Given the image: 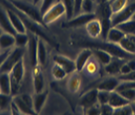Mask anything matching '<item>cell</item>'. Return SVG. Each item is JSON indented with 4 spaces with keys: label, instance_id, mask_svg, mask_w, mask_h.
<instances>
[{
    "label": "cell",
    "instance_id": "40",
    "mask_svg": "<svg viewBox=\"0 0 135 115\" xmlns=\"http://www.w3.org/2000/svg\"><path fill=\"white\" fill-rule=\"evenodd\" d=\"M54 3H55V0H42V2H41V7H40V11L42 13V15L46 12L47 10L50 8Z\"/></svg>",
    "mask_w": 135,
    "mask_h": 115
},
{
    "label": "cell",
    "instance_id": "1",
    "mask_svg": "<svg viewBox=\"0 0 135 115\" xmlns=\"http://www.w3.org/2000/svg\"><path fill=\"white\" fill-rule=\"evenodd\" d=\"M11 4L14 8L17 9L19 12L24 14L28 18H30L31 20L37 22L40 25L46 26L43 22L42 13L40 11V9L36 8L34 4H28V3L20 1V0H11Z\"/></svg>",
    "mask_w": 135,
    "mask_h": 115
},
{
    "label": "cell",
    "instance_id": "31",
    "mask_svg": "<svg viewBox=\"0 0 135 115\" xmlns=\"http://www.w3.org/2000/svg\"><path fill=\"white\" fill-rule=\"evenodd\" d=\"M68 87H69L70 91H72V92H76L78 90L80 89V77H78L76 74H74V76L69 79V82H68Z\"/></svg>",
    "mask_w": 135,
    "mask_h": 115
},
{
    "label": "cell",
    "instance_id": "25",
    "mask_svg": "<svg viewBox=\"0 0 135 115\" xmlns=\"http://www.w3.org/2000/svg\"><path fill=\"white\" fill-rule=\"evenodd\" d=\"M93 55L97 57V60L104 66L109 64L110 61L112 60V58H113V56L111 54H109L108 52L104 51V50H101V49H93Z\"/></svg>",
    "mask_w": 135,
    "mask_h": 115
},
{
    "label": "cell",
    "instance_id": "45",
    "mask_svg": "<svg viewBox=\"0 0 135 115\" xmlns=\"http://www.w3.org/2000/svg\"><path fill=\"white\" fill-rule=\"evenodd\" d=\"M131 72V68L130 67L128 66V64H127V62L126 63H124V64L121 66V68H120V74H125V73H130Z\"/></svg>",
    "mask_w": 135,
    "mask_h": 115
},
{
    "label": "cell",
    "instance_id": "20",
    "mask_svg": "<svg viewBox=\"0 0 135 115\" xmlns=\"http://www.w3.org/2000/svg\"><path fill=\"white\" fill-rule=\"evenodd\" d=\"M47 97H48V91H42L38 92L34 95L33 97V107L35 112L38 114L41 112L42 108L44 107V104L46 102Z\"/></svg>",
    "mask_w": 135,
    "mask_h": 115
},
{
    "label": "cell",
    "instance_id": "50",
    "mask_svg": "<svg viewBox=\"0 0 135 115\" xmlns=\"http://www.w3.org/2000/svg\"><path fill=\"white\" fill-rule=\"evenodd\" d=\"M1 51H2V49H1V48H0V53H1Z\"/></svg>",
    "mask_w": 135,
    "mask_h": 115
},
{
    "label": "cell",
    "instance_id": "12",
    "mask_svg": "<svg viewBox=\"0 0 135 115\" xmlns=\"http://www.w3.org/2000/svg\"><path fill=\"white\" fill-rule=\"evenodd\" d=\"M129 103H130V101H129L128 99H126L123 95H121L118 91H116V90L110 91L108 104H109L113 109H115V108H119V107H122V106H124V105L129 104Z\"/></svg>",
    "mask_w": 135,
    "mask_h": 115
},
{
    "label": "cell",
    "instance_id": "13",
    "mask_svg": "<svg viewBox=\"0 0 135 115\" xmlns=\"http://www.w3.org/2000/svg\"><path fill=\"white\" fill-rule=\"evenodd\" d=\"M93 49H90V48L84 49V51L80 52V55L78 56V58H76V67L78 72H81L85 68V66L89 63V59L93 56Z\"/></svg>",
    "mask_w": 135,
    "mask_h": 115
},
{
    "label": "cell",
    "instance_id": "6",
    "mask_svg": "<svg viewBox=\"0 0 135 115\" xmlns=\"http://www.w3.org/2000/svg\"><path fill=\"white\" fill-rule=\"evenodd\" d=\"M135 13V2H132L130 4L126 5V7L122 9L120 12L115 13L111 15V25L112 27L118 25L122 22L128 21L132 19V16Z\"/></svg>",
    "mask_w": 135,
    "mask_h": 115
},
{
    "label": "cell",
    "instance_id": "14",
    "mask_svg": "<svg viewBox=\"0 0 135 115\" xmlns=\"http://www.w3.org/2000/svg\"><path fill=\"white\" fill-rule=\"evenodd\" d=\"M0 28H2V30L4 32H7V33H10L12 35H16V30L13 28L11 22L9 20L8 14H7V11L4 10L0 6Z\"/></svg>",
    "mask_w": 135,
    "mask_h": 115
},
{
    "label": "cell",
    "instance_id": "16",
    "mask_svg": "<svg viewBox=\"0 0 135 115\" xmlns=\"http://www.w3.org/2000/svg\"><path fill=\"white\" fill-rule=\"evenodd\" d=\"M86 32H88V34L91 37V38H97V37H99L101 36V24H100V21L98 20V18H94L91 21H89L86 25Z\"/></svg>",
    "mask_w": 135,
    "mask_h": 115
},
{
    "label": "cell",
    "instance_id": "28",
    "mask_svg": "<svg viewBox=\"0 0 135 115\" xmlns=\"http://www.w3.org/2000/svg\"><path fill=\"white\" fill-rule=\"evenodd\" d=\"M119 47L121 48L122 50H124L125 52L129 53V54H135V46L133 42L130 40V38L128 37V35H125V37L121 40V42L118 44Z\"/></svg>",
    "mask_w": 135,
    "mask_h": 115
},
{
    "label": "cell",
    "instance_id": "5",
    "mask_svg": "<svg viewBox=\"0 0 135 115\" xmlns=\"http://www.w3.org/2000/svg\"><path fill=\"white\" fill-rule=\"evenodd\" d=\"M64 14H66L65 6L61 1H59L57 3H54L46 12L43 14V22L46 26L49 25L51 23L55 22L56 20H58L61 16H63Z\"/></svg>",
    "mask_w": 135,
    "mask_h": 115
},
{
    "label": "cell",
    "instance_id": "39",
    "mask_svg": "<svg viewBox=\"0 0 135 115\" xmlns=\"http://www.w3.org/2000/svg\"><path fill=\"white\" fill-rule=\"evenodd\" d=\"M126 88H135V81H120L119 85L116 88V91H120V90L126 89Z\"/></svg>",
    "mask_w": 135,
    "mask_h": 115
},
{
    "label": "cell",
    "instance_id": "9",
    "mask_svg": "<svg viewBox=\"0 0 135 115\" xmlns=\"http://www.w3.org/2000/svg\"><path fill=\"white\" fill-rule=\"evenodd\" d=\"M38 39L39 37L37 35L32 34V36L29 37V42H28V51H29L30 63H31L32 68L39 66L38 56H37V52H38Z\"/></svg>",
    "mask_w": 135,
    "mask_h": 115
},
{
    "label": "cell",
    "instance_id": "35",
    "mask_svg": "<svg viewBox=\"0 0 135 115\" xmlns=\"http://www.w3.org/2000/svg\"><path fill=\"white\" fill-rule=\"evenodd\" d=\"M94 0H84L81 5V13H94Z\"/></svg>",
    "mask_w": 135,
    "mask_h": 115
},
{
    "label": "cell",
    "instance_id": "46",
    "mask_svg": "<svg viewBox=\"0 0 135 115\" xmlns=\"http://www.w3.org/2000/svg\"><path fill=\"white\" fill-rule=\"evenodd\" d=\"M128 66L130 67L131 71H135V60H130L127 62Z\"/></svg>",
    "mask_w": 135,
    "mask_h": 115
},
{
    "label": "cell",
    "instance_id": "37",
    "mask_svg": "<svg viewBox=\"0 0 135 115\" xmlns=\"http://www.w3.org/2000/svg\"><path fill=\"white\" fill-rule=\"evenodd\" d=\"M109 95H110V91L98 89V93H97V101H98V103H99L100 105L108 103Z\"/></svg>",
    "mask_w": 135,
    "mask_h": 115
},
{
    "label": "cell",
    "instance_id": "11",
    "mask_svg": "<svg viewBox=\"0 0 135 115\" xmlns=\"http://www.w3.org/2000/svg\"><path fill=\"white\" fill-rule=\"evenodd\" d=\"M6 11H7V14H8L9 20H10L13 28L16 30L17 33H26L27 29H26L24 23L22 22L20 16L15 11V9H7Z\"/></svg>",
    "mask_w": 135,
    "mask_h": 115
},
{
    "label": "cell",
    "instance_id": "19",
    "mask_svg": "<svg viewBox=\"0 0 135 115\" xmlns=\"http://www.w3.org/2000/svg\"><path fill=\"white\" fill-rule=\"evenodd\" d=\"M125 35L126 34L121 30H119L117 27H111L106 36V41L118 45L121 42V40L125 37Z\"/></svg>",
    "mask_w": 135,
    "mask_h": 115
},
{
    "label": "cell",
    "instance_id": "49",
    "mask_svg": "<svg viewBox=\"0 0 135 115\" xmlns=\"http://www.w3.org/2000/svg\"><path fill=\"white\" fill-rule=\"evenodd\" d=\"M132 19H134V20H135V13L133 14V16H132Z\"/></svg>",
    "mask_w": 135,
    "mask_h": 115
},
{
    "label": "cell",
    "instance_id": "41",
    "mask_svg": "<svg viewBox=\"0 0 135 115\" xmlns=\"http://www.w3.org/2000/svg\"><path fill=\"white\" fill-rule=\"evenodd\" d=\"M118 79L120 81H135V71H131L130 73H125V74H120V76L118 77Z\"/></svg>",
    "mask_w": 135,
    "mask_h": 115
},
{
    "label": "cell",
    "instance_id": "38",
    "mask_svg": "<svg viewBox=\"0 0 135 115\" xmlns=\"http://www.w3.org/2000/svg\"><path fill=\"white\" fill-rule=\"evenodd\" d=\"M118 92L123 95L126 99H128L130 102L135 101V88H126V89L120 90Z\"/></svg>",
    "mask_w": 135,
    "mask_h": 115
},
{
    "label": "cell",
    "instance_id": "24",
    "mask_svg": "<svg viewBox=\"0 0 135 115\" xmlns=\"http://www.w3.org/2000/svg\"><path fill=\"white\" fill-rule=\"evenodd\" d=\"M24 73H25V68H24V63H23V59H22L13 67V68L10 72V74L21 83L22 79L24 77Z\"/></svg>",
    "mask_w": 135,
    "mask_h": 115
},
{
    "label": "cell",
    "instance_id": "18",
    "mask_svg": "<svg viewBox=\"0 0 135 115\" xmlns=\"http://www.w3.org/2000/svg\"><path fill=\"white\" fill-rule=\"evenodd\" d=\"M119 83H120V81L118 79V77H108L103 81H101L97 86V88L100 90H106V91H113L117 88Z\"/></svg>",
    "mask_w": 135,
    "mask_h": 115
},
{
    "label": "cell",
    "instance_id": "43",
    "mask_svg": "<svg viewBox=\"0 0 135 115\" xmlns=\"http://www.w3.org/2000/svg\"><path fill=\"white\" fill-rule=\"evenodd\" d=\"M88 114L90 115H97V114H101L100 111V106L98 107L97 105H93V106L89 107V108H86V111H85Z\"/></svg>",
    "mask_w": 135,
    "mask_h": 115
},
{
    "label": "cell",
    "instance_id": "22",
    "mask_svg": "<svg viewBox=\"0 0 135 115\" xmlns=\"http://www.w3.org/2000/svg\"><path fill=\"white\" fill-rule=\"evenodd\" d=\"M14 46H16L15 36L7 32H3L0 36V48L2 50H7L13 48Z\"/></svg>",
    "mask_w": 135,
    "mask_h": 115
},
{
    "label": "cell",
    "instance_id": "15",
    "mask_svg": "<svg viewBox=\"0 0 135 115\" xmlns=\"http://www.w3.org/2000/svg\"><path fill=\"white\" fill-rule=\"evenodd\" d=\"M33 82L35 92H42L44 89V77L39 66L33 68Z\"/></svg>",
    "mask_w": 135,
    "mask_h": 115
},
{
    "label": "cell",
    "instance_id": "36",
    "mask_svg": "<svg viewBox=\"0 0 135 115\" xmlns=\"http://www.w3.org/2000/svg\"><path fill=\"white\" fill-rule=\"evenodd\" d=\"M113 114H120V115H131L133 114V108L130 103L124 105L119 108H115L113 110Z\"/></svg>",
    "mask_w": 135,
    "mask_h": 115
},
{
    "label": "cell",
    "instance_id": "48",
    "mask_svg": "<svg viewBox=\"0 0 135 115\" xmlns=\"http://www.w3.org/2000/svg\"><path fill=\"white\" fill-rule=\"evenodd\" d=\"M3 32H4V31L2 30V28H0V36H1V34H2V33H3Z\"/></svg>",
    "mask_w": 135,
    "mask_h": 115
},
{
    "label": "cell",
    "instance_id": "4",
    "mask_svg": "<svg viewBox=\"0 0 135 115\" xmlns=\"http://www.w3.org/2000/svg\"><path fill=\"white\" fill-rule=\"evenodd\" d=\"M24 55V50L21 47H16L12 49L10 53H9L8 57L6 58V60L4 61V63L2 64V66L0 67V73H10L13 67L22 60Z\"/></svg>",
    "mask_w": 135,
    "mask_h": 115
},
{
    "label": "cell",
    "instance_id": "44",
    "mask_svg": "<svg viewBox=\"0 0 135 115\" xmlns=\"http://www.w3.org/2000/svg\"><path fill=\"white\" fill-rule=\"evenodd\" d=\"M11 51V49H7V50H2L0 53V67L2 66V64L4 63V61L6 60V58L8 57L9 53Z\"/></svg>",
    "mask_w": 135,
    "mask_h": 115
},
{
    "label": "cell",
    "instance_id": "51",
    "mask_svg": "<svg viewBox=\"0 0 135 115\" xmlns=\"http://www.w3.org/2000/svg\"><path fill=\"white\" fill-rule=\"evenodd\" d=\"M134 103H135V101H134Z\"/></svg>",
    "mask_w": 135,
    "mask_h": 115
},
{
    "label": "cell",
    "instance_id": "21",
    "mask_svg": "<svg viewBox=\"0 0 135 115\" xmlns=\"http://www.w3.org/2000/svg\"><path fill=\"white\" fill-rule=\"evenodd\" d=\"M13 102L17 105V107L19 108V110L23 114H37L34 108L29 106L27 103L23 100V98L21 97V95H14L12 98Z\"/></svg>",
    "mask_w": 135,
    "mask_h": 115
},
{
    "label": "cell",
    "instance_id": "3",
    "mask_svg": "<svg viewBox=\"0 0 135 115\" xmlns=\"http://www.w3.org/2000/svg\"><path fill=\"white\" fill-rule=\"evenodd\" d=\"M86 47L90 48V49H101L104 51L108 52L109 54L113 56V57H117L120 59H126V58H130L129 53L125 52L124 50H122L121 48L116 46V44H112L110 42L107 43H101V42H86L85 43Z\"/></svg>",
    "mask_w": 135,
    "mask_h": 115
},
{
    "label": "cell",
    "instance_id": "34",
    "mask_svg": "<svg viewBox=\"0 0 135 115\" xmlns=\"http://www.w3.org/2000/svg\"><path fill=\"white\" fill-rule=\"evenodd\" d=\"M52 74H53V77H55L56 79H63V78L67 77L68 73H66V71L61 66L55 64V66L52 68Z\"/></svg>",
    "mask_w": 135,
    "mask_h": 115
},
{
    "label": "cell",
    "instance_id": "52",
    "mask_svg": "<svg viewBox=\"0 0 135 115\" xmlns=\"http://www.w3.org/2000/svg\"><path fill=\"white\" fill-rule=\"evenodd\" d=\"M94 1H95V0H94Z\"/></svg>",
    "mask_w": 135,
    "mask_h": 115
},
{
    "label": "cell",
    "instance_id": "26",
    "mask_svg": "<svg viewBox=\"0 0 135 115\" xmlns=\"http://www.w3.org/2000/svg\"><path fill=\"white\" fill-rule=\"evenodd\" d=\"M37 56H38V63L40 66H45L47 62V50L44 40L39 37L38 39V52H37Z\"/></svg>",
    "mask_w": 135,
    "mask_h": 115
},
{
    "label": "cell",
    "instance_id": "42",
    "mask_svg": "<svg viewBox=\"0 0 135 115\" xmlns=\"http://www.w3.org/2000/svg\"><path fill=\"white\" fill-rule=\"evenodd\" d=\"M113 110H114V109L110 106L108 103L100 105L101 114H113Z\"/></svg>",
    "mask_w": 135,
    "mask_h": 115
},
{
    "label": "cell",
    "instance_id": "7",
    "mask_svg": "<svg viewBox=\"0 0 135 115\" xmlns=\"http://www.w3.org/2000/svg\"><path fill=\"white\" fill-rule=\"evenodd\" d=\"M97 18L95 13H81L76 16H74L72 19L68 20L66 23L63 24V27L65 28H76V27H80V26L86 25L89 21L93 19Z\"/></svg>",
    "mask_w": 135,
    "mask_h": 115
},
{
    "label": "cell",
    "instance_id": "17",
    "mask_svg": "<svg viewBox=\"0 0 135 115\" xmlns=\"http://www.w3.org/2000/svg\"><path fill=\"white\" fill-rule=\"evenodd\" d=\"M124 59H120V58H117V57H113L112 60L110 61L109 64H107L105 66V72L108 74H117V73H120V68L121 66L124 64Z\"/></svg>",
    "mask_w": 135,
    "mask_h": 115
},
{
    "label": "cell",
    "instance_id": "23",
    "mask_svg": "<svg viewBox=\"0 0 135 115\" xmlns=\"http://www.w3.org/2000/svg\"><path fill=\"white\" fill-rule=\"evenodd\" d=\"M0 92L11 95V77H10V73H0Z\"/></svg>",
    "mask_w": 135,
    "mask_h": 115
},
{
    "label": "cell",
    "instance_id": "2",
    "mask_svg": "<svg viewBox=\"0 0 135 115\" xmlns=\"http://www.w3.org/2000/svg\"><path fill=\"white\" fill-rule=\"evenodd\" d=\"M111 9L109 6V2H102L98 8H97V17L98 18V20L100 21L101 24V37L106 40V36L109 29L112 27L111 25Z\"/></svg>",
    "mask_w": 135,
    "mask_h": 115
},
{
    "label": "cell",
    "instance_id": "30",
    "mask_svg": "<svg viewBox=\"0 0 135 115\" xmlns=\"http://www.w3.org/2000/svg\"><path fill=\"white\" fill-rule=\"evenodd\" d=\"M65 6L66 9V16L70 20L75 16V0H60Z\"/></svg>",
    "mask_w": 135,
    "mask_h": 115
},
{
    "label": "cell",
    "instance_id": "47",
    "mask_svg": "<svg viewBox=\"0 0 135 115\" xmlns=\"http://www.w3.org/2000/svg\"><path fill=\"white\" fill-rule=\"evenodd\" d=\"M40 1H42V0H33V4L37 5L38 3H40Z\"/></svg>",
    "mask_w": 135,
    "mask_h": 115
},
{
    "label": "cell",
    "instance_id": "32",
    "mask_svg": "<svg viewBox=\"0 0 135 115\" xmlns=\"http://www.w3.org/2000/svg\"><path fill=\"white\" fill-rule=\"evenodd\" d=\"M12 98L13 96L10 94H5L0 92V110H5L11 105Z\"/></svg>",
    "mask_w": 135,
    "mask_h": 115
},
{
    "label": "cell",
    "instance_id": "10",
    "mask_svg": "<svg viewBox=\"0 0 135 115\" xmlns=\"http://www.w3.org/2000/svg\"><path fill=\"white\" fill-rule=\"evenodd\" d=\"M54 62L55 64L61 66L68 74L74 73L76 71V61H72L67 57H64L62 55H56L54 56Z\"/></svg>",
    "mask_w": 135,
    "mask_h": 115
},
{
    "label": "cell",
    "instance_id": "8",
    "mask_svg": "<svg viewBox=\"0 0 135 115\" xmlns=\"http://www.w3.org/2000/svg\"><path fill=\"white\" fill-rule=\"evenodd\" d=\"M97 93H98V89L97 87L93 88V89H90L88 92H85L80 98L79 105L81 106L83 108H84V109L89 108V107L93 106V105H97L98 103V101H97Z\"/></svg>",
    "mask_w": 135,
    "mask_h": 115
},
{
    "label": "cell",
    "instance_id": "29",
    "mask_svg": "<svg viewBox=\"0 0 135 115\" xmlns=\"http://www.w3.org/2000/svg\"><path fill=\"white\" fill-rule=\"evenodd\" d=\"M127 4H128V0H111L109 2V6L112 14L120 12L122 9L126 7Z\"/></svg>",
    "mask_w": 135,
    "mask_h": 115
},
{
    "label": "cell",
    "instance_id": "33",
    "mask_svg": "<svg viewBox=\"0 0 135 115\" xmlns=\"http://www.w3.org/2000/svg\"><path fill=\"white\" fill-rule=\"evenodd\" d=\"M15 42H16V47L23 48L24 46L28 45L29 36L26 33H16V35H15Z\"/></svg>",
    "mask_w": 135,
    "mask_h": 115
},
{
    "label": "cell",
    "instance_id": "27",
    "mask_svg": "<svg viewBox=\"0 0 135 115\" xmlns=\"http://www.w3.org/2000/svg\"><path fill=\"white\" fill-rule=\"evenodd\" d=\"M114 27H117L119 30H121L122 32H124L126 35L135 34V20L134 19H130V20H128V21L122 22V23L114 26Z\"/></svg>",
    "mask_w": 135,
    "mask_h": 115
}]
</instances>
